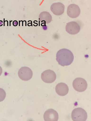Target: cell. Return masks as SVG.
Masks as SVG:
<instances>
[{"mask_svg":"<svg viewBox=\"0 0 91 121\" xmlns=\"http://www.w3.org/2000/svg\"><path fill=\"white\" fill-rule=\"evenodd\" d=\"M18 22L16 20L14 21L13 23V25L14 26H17L18 25Z\"/></svg>","mask_w":91,"mask_h":121,"instance_id":"cell-13","label":"cell"},{"mask_svg":"<svg viewBox=\"0 0 91 121\" xmlns=\"http://www.w3.org/2000/svg\"><path fill=\"white\" fill-rule=\"evenodd\" d=\"M3 25V22L1 20H0V26H2Z\"/></svg>","mask_w":91,"mask_h":121,"instance_id":"cell-15","label":"cell"},{"mask_svg":"<svg viewBox=\"0 0 91 121\" xmlns=\"http://www.w3.org/2000/svg\"><path fill=\"white\" fill-rule=\"evenodd\" d=\"M6 96V93L2 89L0 88V102L3 101Z\"/></svg>","mask_w":91,"mask_h":121,"instance_id":"cell-12","label":"cell"},{"mask_svg":"<svg viewBox=\"0 0 91 121\" xmlns=\"http://www.w3.org/2000/svg\"><path fill=\"white\" fill-rule=\"evenodd\" d=\"M39 19L42 22L45 23H49L52 20V17L49 13L46 11L41 12L39 16Z\"/></svg>","mask_w":91,"mask_h":121,"instance_id":"cell-11","label":"cell"},{"mask_svg":"<svg viewBox=\"0 0 91 121\" xmlns=\"http://www.w3.org/2000/svg\"><path fill=\"white\" fill-rule=\"evenodd\" d=\"M68 88L65 83L61 82L58 84L55 87V91L58 95L64 96L67 94L68 91Z\"/></svg>","mask_w":91,"mask_h":121,"instance_id":"cell-10","label":"cell"},{"mask_svg":"<svg viewBox=\"0 0 91 121\" xmlns=\"http://www.w3.org/2000/svg\"><path fill=\"white\" fill-rule=\"evenodd\" d=\"M87 117L86 112L81 108H75L72 112L71 118L73 121H85Z\"/></svg>","mask_w":91,"mask_h":121,"instance_id":"cell-2","label":"cell"},{"mask_svg":"<svg viewBox=\"0 0 91 121\" xmlns=\"http://www.w3.org/2000/svg\"><path fill=\"white\" fill-rule=\"evenodd\" d=\"M74 58L71 51L68 49L63 48L57 52L56 60L59 65L64 66L70 65L73 61Z\"/></svg>","mask_w":91,"mask_h":121,"instance_id":"cell-1","label":"cell"},{"mask_svg":"<svg viewBox=\"0 0 91 121\" xmlns=\"http://www.w3.org/2000/svg\"><path fill=\"white\" fill-rule=\"evenodd\" d=\"M73 86L76 91L82 92L87 88V84L86 81L83 78H78L75 79L73 83Z\"/></svg>","mask_w":91,"mask_h":121,"instance_id":"cell-3","label":"cell"},{"mask_svg":"<svg viewBox=\"0 0 91 121\" xmlns=\"http://www.w3.org/2000/svg\"><path fill=\"white\" fill-rule=\"evenodd\" d=\"M65 7L64 5L60 2L54 3L51 5L50 9L51 11L55 15H60L64 12Z\"/></svg>","mask_w":91,"mask_h":121,"instance_id":"cell-9","label":"cell"},{"mask_svg":"<svg viewBox=\"0 0 91 121\" xmlns=\"http://www.w3.org/2000/svg\"><path fill=\"white\" fill-rule=\"evenodd\" d=\"M2 69L1 67L0 66V76L1 75L2 73Z\"/></svg>","mask_w":91,"mask_h":121,"instance_id":"cell-14","label":"cell"},{"mask_svg":"<svg viewBox=\"0 0 91 121\" xmlns=\"http://www.w3.org/2000/svg\"><path fill=\"white\" fill-rule=\"evenodd\" d=\"M80 27L79 25L76 22L72 21L68 22L66 26V30L68 33L75 35L80 31Z\"/></svg>","mask_w":91,"mask_h":121,"instance_id":"cell-6","label":"cell"},{"mask_svg":"<svg viewBox=\"0 0 91 121\" xmlns=\"http://www.w3.org/2000/svg\"></svg>","mask_w":91,"mask_h":121,"instance_id":"cell-16","label":"cell"},{"mask_svg":"<svg viewBox=\"0 0 91 121\" xmlns=\"http://www.w3.org/2000/svg\"><path fill=\"white\" fill-rule=\"evenodd\" d=\"M80 10L78 6L75 4L69 5L67 8V13L70 17L75 18L77 17L80 15Z\"/></svg>","mask_w":91,"mask_h":121,"instance_id":"cell-7","label":"cell"},{"mask_svg":"<svg viewBox=\"0 0 91 121\" xmlns=\"http://www.w3.org/2000/svg\"><path fill=\"white\" fill-rule=\"evenodd\" d=\"M18 75L19 78L22 80L28 81L32 77V72L31 69L27 67H22L19 70Z\"/></svg>","mask_w":91,"mask_h":121,"instance_id":"cell-4","label":"cell"},{"mask_svg":"<svg viewBox=\"0 0 91 121\" xmlns=\"http://www.w3.org/2000/svg\"><path fill=\"white\" fill-rule=\"evenodd\" d=\"M45 121H57L58 114L57 112L52 109H50L45 112L43 116Z\"/></svg>","mask_w":91,"mask_h":121,"instance_id":"cell-8","label":"cell"},{"mask_svg":"<svg viewBox=\"0 0 91 121\" xmlns=\"http://www.w3.org/2000/svg\"><path fill=\"white\" fill-rule=\"evenodd\" d=\"M41 78L44 82L48 83L54 82L56 78V75L55 72L50 69L45 71L41 74Z\"/></svg>","mask_w":91,"mask_h":121,"instance_id":"cell-5","label":"cell"}]
</instances>
